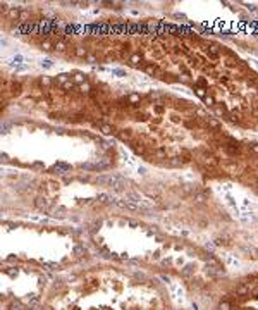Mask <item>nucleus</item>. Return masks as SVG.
I'll use <instances>...</instances> for the list:
<instances>
[{
    "label": "nucleus",
    "mask_w": 258,
    "mask_h": 310,
    "mask_svg": "<svg viewBox=\"0 0 258 310\" xmlns=\"http://www.w3.org/2000/svg\"><path fill=\"white\" fill-rule=\"evenodd\" d=\"M145 71L148 72V74H155V72H157V65H146Z\"/></svg>",
    "instance_id": "obj_27"
},
{
    "label": "nucleus",
    "mask_w": 258,
    "mask_h": 310,
    "mask_svg": "<svg viewBox=\"0 0 258 310\" xmlns=\"http://www.w3.org/2000/svg\"><path fill=\"white\" fill-rule=\"evenodd\" d=\"M107 200H110L107 195H100V196H98V202H102V203H103V202H107Z\"/></svg>",
    "instance_id": "obj_33"
},
{
    "label": "nucleus",
    "mask_w": 258,
    "mask_h": 310,
    "mask_svg": "<svg viewBox=\"0 0 258 310\" xmlns=\"http://www.w3.org/2000/svg\"><path fill=\"white\" fill-rule=\"evenodd\" d=\"M224 148H226V152L229 155H239L241 154V145L234 140H227V143L224 145Z\"/></svg>",
    "instance_id": "obj_1"
},
{
    "label": "nucleus",
    "mask_w": 258,
    "mask_h": 310,
    "mask_svg": "<svg viewBox=\"0 0 258 310\" xmlns=\"http://www.w3.org/2000/svg\"><path fill=\"white\" fill-rule=\"evenodd\" d=\"M255 186H256V191H258V179L255 181Z\"/></svg>",
    "instance_id": "obj_36"
},
{
    "label": "nucleus",
    "mask_w": 258,
    "mask_h": 310,
    "mask_svg": "<svg viewBox=\"0 0 258 310\" xmlns=\"http://www.w3.org/2000/svg\"><path fill=\"white\" fill-rule=\"evenodd\" d=\"M26 19H28V12H26V10H21V16H19V21H21V23H24V21Z\"/></svg>",
    "instance_id": "obj_29"
},
{
    "label": "nucleus",
    "mask_w": 258,
    "mask_h": 310,
    "mask_svg": "<svg viewBox=\"0 0 258 310\" xmlns=\"http://www.w3.org/2000/svg\"><path fill=\"white\" fill-rule=\"evenodd\" d=\"M205 104L208 105V107H212V109H213V107H215V105H217V102H215V98H213L212 95H208V97L205 98Z\"/></svg>",
    "instance_id": "obj_17"
},
{
    "label": "nucleus",
    "mask_w": 258,
    "mask_h": 310,
    "mask_svg": "<svg viewBox=\"0 0 258 310\" xmlns=\"http://www.w3.org/2000/svg\"><path fill=\"white\" fill-rule=\"evenodd\" d=\"M40 83H42L43 86H50V85H52V79L48 78V76H42V79H40Z\"/></svg>",
    "instance_id": "obj_21"
},
{
    "label": "nucleus",
    "mask_w": 258,
    "mask_h": 310,
    "mask_svg": "<svg viewBox=\"0 0 258 310\" xmlns=\"http://www.w3.org/2000/svg\"><path fill=\"white\" fill-rule=\"evenodd\" d=\"M97 124H98V127L102 129L103 134H112L114 131H115L114 129V126H110V124H105V122H97Z\"/></svg>",
    "instance_id": "obj_7"
},
{
    "label": "nucleus",
    "mask_w": 258,
    "mask_h": 310,
    "mask_svg": "<svg viewBox=\"0 0 258 310\" xmlns=\"http://www.w3.org/2000/svg\"><path fill=\"white\" fill-rule=\"evenodd\" d=\"M7 16L10 17V19H17L19 21V16H21V10L19 9H10L9 12H7Z\"/></svg>",
    "instance_id": "obj_12"
},
{
    "label": "nucleus",
    "mask_w": 258,
    "mask_h": 310,
    "mask_svg": "<svg viewBox=\"0 0 258 310\" xmlns=\"http://www.w3.org/2000/svg\"><path fill=\"white\" fill-rule=\"evenodd\" d=\"M213 112H215L217 116H226L227 114V109L224 107V105H215V107H213Z\"/></svg>",
    "instance_id": "obj_13"
},
{
    "label": "nucleus",
    "mask_w": 258,
    "mask_h": 310,
    "mask_svg": "<svg viewBox=\"0 0 258 310\" xmlns=\"http://www.w3.org/2000/svg\"><path fill=\"white\" fill-rule=\"evenodd\" d=\"M79 90H81V92H86V93H88V92L91 90V85L86 81V83H83V85H79Z\"/></svg>",
    "instance_id": "obj_23"
},
{
    "label": "nucleus",
    "mask_w": 258,
    "mask_h": 310,
    "mask_svg": "<svg viewBox=\"0 0 258 310\" xmlns=\"http://www.w3.org/2000/svg\"><path fill=\"white\" fill-rule=\"evenodd\" d=\"M62 86H64L65 92H71V90H74V83H72V81H67L65 85H62Z\"/></svg>",
    "instance_id": "obj_26"
},
{
    "label": "nucleus",
    "mask_w": 258,
    "mask_h": 310,
    "mask_svg": "<svg viewBox=\"0 0 258 310\" xmlns=\"http://www.w3.org/2000/svg\"><path fill=\"white\" fill-rule=\"evenodd\" d=\"M107 184L112 186L114 189H122L124 184H126V181H124L121 176H115V174H109V183H107Z\"/></svg>",
    "instance_id": "obj_2"
},
{
    "label": "nucleus",
    "mask_w": 258,
    "mask_h": 310,
    "mask_svg": "<svg viewBox=\"0 0 258 310\" xmlns=\"http://www.w3.org/2000/svg\"><path fill=\"white\" fill-rule=\"evenodd\" d=\"M153 154H155V157H158V159H167V152H165L164 148H157Z\"/></svg>",
    "instance_id": "obj_16"
},
{
    "label": "nucleus",
    "mask_w": 258,
    "mask_h": 310,
    "mask_svg": "<svg viewBox=\"0 0 258 310\" xmlns=\"http://www.w3.org/2000/svg\"><path fill=\"white\" fill-rule=\"evenodd\" d=\"M55 171H59V172H65V171H69V166H65V164H55V167H53Z\"/></svg>",
    "instance_id": "obj_18"
},
{
    "label": "nucleus",
    "mask_w": 258,
    "mask_h": 310,
    "mask_svg": "<svg viewBox=\"0 0 258 310\" xmlns=\"http://www.w3.org/2000/svg\"><path fill=\"white\" fill-rule=\"evenodd\" d=\"M42 64H43V65H45V67H50V65H52V64H50V60H43V62H42Z\"/></svg>",
    "instance_id": "obj_35"
},
{
    "label": "nucleus",
    "mask_w": 258,
    "mask_h": 310,
    "mask_svg": "<svg viewBox=\"0 0 258 310\" xmlns=\"http://www.w3.org/2000/svg\"><path fill=\"white\" fill-rule=\"evenodd\" d=\"M250 150L255 152V154H258V143H251V145H250Z\"/></svg>",
    "instance_id": "obj_30"
},
{
    "label": "nucleus",
    "mask_w": 258,
    "mask_h": 310,
    "mask_svg": "<svg viewBox=\"0 0 258 310\" xmlns=\"http://www.w3.org/2000/svg\"><path fill=\"white\" fill-rule=\"evenodd\" d=\"M10 93L12 95H19L21 93V83H12V86H10Z\"/></svg>",
    "instance_id": "obj_15"
},
{
    "label": "nucleus",
    "mask_w": 258,
    "mask_h": 310,
    "mask_svg": "<svg viewBox=\"0 0 258 310\" xmlns=\"http://www.w3.org/2000/svg\"><path fill=\"white\" fill-rule=\"evenodd\" d=\"M50 200L47 198V196H36L35 198V205L38 210H48L50 209Z\"/></svg>",
    "instance_id": "obj_4"
},
{
    "label": "nucleus",
    "mask_w": 258,
    "mask_h": 310,
    "mask_svg": "<svg viewBox=\"0 0 258 310\" xmlns=\"http://www.w3.org/2000/svg\"><path fill=\"white\" fill-rule=\"evenodd\" d=\"M194 93H196L201 100H205V98L208 97V92H206V88H203V86H194Z\"/></svg>",
    "instance_id": "obj_10"
},
{
    "label": "nucleus",
    "mask_w": 258,
    "mask_h": 310,
    "mask_svg": "<svg viewBox=\"0 0 258 310\" xmlns=\"http://www.w3.org/2000/svg\"><path fill=\"white\" fill-rule=\"evenodd\" d=\"M129 62H131L132 65H138L139 62H141V54H132V55L129 57Z\"/></svg>",
    "instance_id": "obj_14"
},
{
    "label": "nucleus",
    "mask_w": 258,
    "mask_h": 310,
    "mask_svg": "<svg viewBox=\"0 0 258 310\" xmlns=\"http://www.w3.org/2000/svg\"><path fill=\"white\" fill-rule=\"evenodd\" d=\"M134 152H136L138 155H145V154H146L145 147H143V145H139V143H136V145H134Z\"/></svg>",
    "instance_id": "obj_20"
},
{
    "label": "nucleus",
    "mask_w": 258,
    "mask_h": 310,
    "mask_svg": "<svg viewBox=\"0 0 258 310\" xmlns=\"http://www.w3.org/2000/svg\"><path fill=\"white\" fill-rule=\"evenodd\" d=\"M186 162H188V159H184V157H172V159L169 160V166L171 167H179V166H184Z\"/></svg>",
    "instance_id": "obj_5"
},
{
    "label": "nucleus",
    "mask_w": 258,
    "mask_h": 310,
    "mask_svg": "<svg viewBox=\"0 0 258 310\" xmlns=\"http://www.w3.org/2000/svg\"><path fill=\"white\" fill-rule=\"evenodd\" d=\"M139 102H141V97H139L138 93H131L129 97L126 98V104H131V105H138Z\"/></svg>",
    "instance_id": "obj_8"
},
{
    "label": "nucleus",
    "mask_w": 258,
    "mask_h": 310,
    "mask_svg": "<svg viewBox=\"0 0 258 310\" xmlns=\"http://www.w3.org/2000/svg\"><path fill=\"white\" fill-rule=\"evenodd\" d=\"M86 59H88V62H90V64H95V62H97V57H95V55H88Z\"/></svg>",
    "instance_id": "obj_32"
},
{
    "label": "nucleus",
    "mask_w": 258,
    "mask_h": 310,
    "mask_svg": "<svg viewBox=\"0 0 258 310\" xmlns=\"http://www.w3.org/2000/svg\"><path fill=\"white\" fill-rule=\"evenodd\" d=\"M200 162L201 164H205V166H208V167H213V166H217V159L213 157L210 152H203V154H200Z\"/></svg>",
    "instance_id": "obj_3"
},
{
    "label": "nucleus",
    "mask_w": 258,
    "mask_h": 310,
    "mask_svg": "<svg viewBox=\"0 0 258 310\" xmlns=\"http://www.w3.org/2000/svg\"><path fill=\"white\" fill-rule=\"evenodd\" d=\"M205 126L210 127V129H219V127H220V122L217 121V119H213V117H206V119H205Z\"/></svg>",
    "instance_id": "obj_6"
},
{
    "label": "nucleus",
    "mask_w": 258,
    "mask_h": 310,
    "mask_svg": "<svg viewBox=\"0 0 258 310\" xmlns=\"http://www.w3.org/2000/svg\"><path fill=\"white\" fill-rule=\"evenodd\" d=\"M229 119H231V122H239L241 121V119H239V114H236V112H231Z\"/></svg>",
    "instance_id": "obj_24"
},
{
    "label": "nucleus",
    "mask_w": 258,
    "mask_h": 310,
    "mask_svg": "<svg viewBox=\"0 0 258 310\" xmlns=\"http://www.w3.org/2000/svg\"><path fill=\"white\" fill-rule=\"evenodd\" d=\"M131 136H132L131 129H122L119 133V138H121V140H124V141H129V140H131Z\"/></svg>",
    "instance_id": "obj_11"
},
{
    "label": "nucleus",
    "mask_w": 258,
    "mask_h": 310,
    "mask_svg": "<svg viewBox=\"0 0 258 310\" xmlns=\"http://www.w3.org/2000/svg\"><path fill=\"white\" fill-rule=\"evenodd\" d=\"M74 55H76V57H79V59H84V57H88L90 54H88V50L84 48V47H76Z\"/></svg>",
    "instance_id": "obj_9"
},
{
    "label": "nucleus",
    "mask_w": 258,
    "mask_h": 310,
    "mask_svg": "<svg viewBox=\"0 0 258 310\" xmlns=\"http://www.w3.org/2000/svg\"><path fill=\"white\" fill-rule=\"evenodd\" d=\"M67 79H69L67 74H60V76H59V83H62V85H65V83H67Z\"/></svg>",
    "instance_id": "obj_28"
},
{
    "label": "nucleus",
    "mask_w": 258,
    "mask_h": 310,
    "mask_svg": "<svg viewBox=\"0 0 258 310\" xmlns=\"http://www.w3.org/2000/svg\"><path fill=\"white\" fill-rule=\"evenodd\" d=\"M53 48H55V50H64V48H65V42H62V40H60V42H57V43L53 45Z\"/></svg>",
    "instance_id": "obj_25"
},
{
    "label": "nucleus",
    "mask_w": 258,
    "mask_h": 310,
    "mask_svg": "<svg viewBox=\"0 0 258 310\" xmlns=\"http://www.w3.org/2000/svg\"><path fill=\"white\" fill-rule=\"evenodd\" d=\"M52 47H53V45H52L50 40H45V42H42V50H45V52H50Z\"/></svg>",
    "instance_id": "obj_19"
},
{
    "label": "nucleus",
    "mask_w": 258,
    "mask_h": 310,
    "mask_svg": "<svg viewBox=\"0 0 258 310\" xmlns=\"http://www.w3.org/2000/svg\"><path fill=\"white\" fill-rule=\"evenodd\" d=\"M251 296L253 298H258V288H255V290L251 291Z\"/></svg>",
    "instance_id": "obj_34"
},
{
    "label": "nucleus",
    "mask_w": 258,
    "mask_h": 310,
    "mask_svg": "<svg viewBox=\"0 0 258 310\" xmlns=\"http://www.w3.org/2000/svg\"><path fill=\"white\" fill-rule=\"evenodd\" d=\"M220 308H222V310H229V308H231V305L227 303V302H222V303H220Z\"/></svg>",
    "instance_id": "obj_31"
},
{
    "label": "nucleus",
    "mask_w": 258,
    "mask_h": 310,
    "mask_svg": "<svg viewBox=\"0 0 258 310\" xmlns=\"http://www.w3.org/2000/svg\"><path fill=\"white\" fill-rule=\"evenodd\" d=\"M74 81L79 83V85H83V83H86V79H84L83 74H79V72H77V74H74Z\"/></svg>",
    "instance_id": "obj_22"
}]
</instances>
